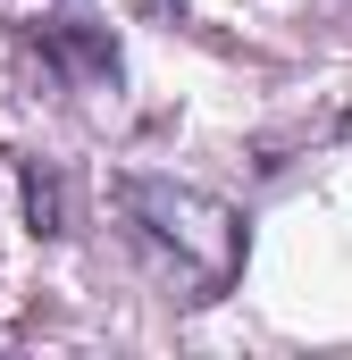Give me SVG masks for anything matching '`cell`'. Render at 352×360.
I'll return each mask as SVG.
<instances>
[{"instance_id":"cell-1","label":"cell","mask_w":352,"mask_h":360,"mask_svg":"<svg viewBox=\"0 0 352 360\" xmlns=\"http://www.w3.org/2000/svg\"><path fill=\"white\" fill-rule=\"evenodd\" d=\"M118 201H126V218H134L151 243L184 252L201 285H227V276H235V260H244V226H235L210 193H193V184H160V176H134Z\"/></svg>"}]
</instances>
